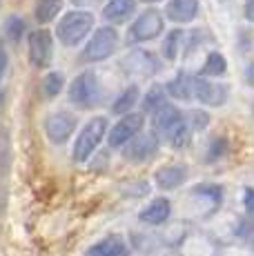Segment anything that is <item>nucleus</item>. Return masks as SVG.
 I'll list each match as a JSON object with an SVG mask.
<instances>
[{
	"label": "nucleus",
	"mask_w": 254,
	"mask_h": 256,
	"mask_svg": "<svg viewBox=\"0 0 254 256\" xmlns=\"http://www.w3.org/2000/svg\"><path fill=\"white\" fill-rule=\"evenodd\" d=\"M92 29H94V14L85 9H74L58 20L56 36L65 47H78L92 34Z\"/></svg>",
	"instance_id": "1"
},
{
	"label": "nucleus",
	"mask_w": 254,
	"mask_h": 256,
	"mask_svg": "<svg viewBox=\"0 0 254 256\" xmlns=\"http://www.w3.org/2000/svg\"><path fill=\"white\" fill-rule=\"evenodd\" d=\"M165 29V18L158 9H145L127 29L125 42L127 45H143L154 38H158Z\"/></svg>",
	"instance_id": "2"
},
{
	"label": "nucleus",
	"mask_w": 254,
	"mask_h": 256,
	"mask_svg": "<svg viewBox=\"0 0 254 256\" xmlns=\"http://www.w3.org/2000/svg\"><path fill=\"white\" fill-rule=\"evenodd\" d=\"M72 105L80 107V110H92V107L98 105L100 100V82L92 70L80 72L74 80L70 82V90H67Z\"/></svg>",
	"instance_id": "3"
},
{
	"label": "nucleus",
	"mask_w": 254,
	"mask_h": 256,
	"mask_svg": "<svg viewBox=\"0 0 254 256\" xmlns=\"http://www.w3.org/2000/svg\"><path fill=\"white\" fill-rule=\"evenodd\" d=\"M116 49H118V32L114 27H98L92 38L87 40L85 49L80 54L82 62H102L110 56H114Z\"/></svg>",
	"instance_id": "4"
},
{
	"label": "nucleus",
	"mask_w": 254,
	"mask_h": 256,
	"mask_svg": "<svg viewBox=\"0 0 254 256\" xmlns=\"http://www.w3.org/2000/svg\"><path fill=\"white\" fill-rule=\"evenodd\" d=\"M107 136V118L96 116L82 127V132L78 134L74 142V160L76 163H85L92 154L96 152V147L100 145V140Z\"/></svg>",
	"instance_id": "5"
},
{
	"label": "nucleus",
	"mask_w": 254,
	"mask_h": 256,
	"mask_svg": "<svg viewBox=\"0 0 254 256\" xmlns=\"http://www.w3.org/2000/svg\"><path fill=\"white\" fill-rule=\"evenodd\" d=\"M120 70L132 78L154 76V74L160 72V60L152 52H148V49H132L120 60Z\"/></svg>",
	"instance_id": "6"
},
{
	"label": "nucleus",
	"mask_w": 254,
	"mask_h": 256,
	"mask_svg": "<svg viewBox=\"0 0 254 256\" xmlns=\"http://www.w3.org/2000/svg\"><path fill=\"white\" fill-rule=\"evenodd\" d=\"M29 42V62L36 70H45L52 65L54 58V36L50 29H34L27 38Z\"/></svg>",
	"instance_id": "7"
},
{
	"label": "nucleus",
	"mask_w": 254,
	"mask_h": 256,
	"mask_svg": "<svg viewBox=\"0 0 254 256\" xmlns=\"http://www.w3.org/2000/svg\"><path fill=\"white\" fill-rule=\"evenodd\" d=\"M78 127V118L72 112H54L45 118V136L54 145H62L72 138Z\"/></svg>",
	"instance_id": "8"
},
{
	"label": "nucleus",
	"mask_w": 254,
	"mask_h": 256,
	"mask_svg": "<svg viewBox=\"0 0 254 256\" xmlns=\"http://www.w3.org/2000/svg\"><path fill=\"white\" fill-rule=\"evenodd\" d=\"M143 125H145L143 114H134V112H132V114L120 116V120L116 122L110 130V134H107L110 147H125L132 138H136V136L143 132Z\"/></svg>",
	"instance_id": "9"
},
{
	"label": "nucleus",
	"mask_w": 254,
	"mask_h": 256,
	"mask_svg": "<svg viewBox=\"0 0 254 256\" xmlns=\"http://www.w3.org/2000/svg\"><path fill=\"white\" fill-rule=\"evenodd\" d=\"M156 152H158V134L156 132H150V134L140 132L136 138H132L125 145L123 156L130 163H145V160L154 158Z\"/></svg>",
	"instance_id": "10"
},
{
	"label": "nucleus",
	"mask_w": 254,
	"mask_h": 256,
	"mask_svg": "<svg viewBox=\"0 0 254 256\" xmlns=\"http://www.w3.org/2000/svg\"><path fill=\"white\" fill-rule=\"evenodd\" d=\"M194 100L210 107H221L228 100V87L221 82L205 80L203 76H194Z\"/></svg>",
	"instance_id": "11"
},
{
	"label": "nucleus",
	"mask_w": 254,
	"mask_h": 256,
	"mask_svg": "<svg viewBox=\"0 0 254 256\" xmlns=\"http://www.w3.org/2000/svg\"><path fill=\"white\" fill-rule=\"evenodd\" d=\"M198 9H201L198 0H170L165 7V18L176 24H185L198 16Z\"/></svg>",
	"instance_id": "12"
},
{
	"label": "nucleus",
	"mask_w": 254,
	"mask_h": 256,
	"mask_svg": "<svg viewBox=\"0 0 254 256\" xmlns=\"http://www.w3.org/2000/svg\"><path fill=\"white\" fill-rule=\"evenodd\" d=\"M183 114H180V110L176 105H170V102H165V105H160L158 110L152 114V130L156 134H168L172 127H176L180 120H183Z\"/></svg>",
	"instance_id": "13"
},
{
	"label": "nucleus",
	"mask_w": 254,
	"mask_h": 256,
	"mask_svg": "<svg viewBox=\"0 0 254 256\" xmlns=\"http://www.w3.org/2000/svg\"><path fill=\"white\" fill-rule=\"evenodd\" d=\"M85 256H130V245L123 236H107L85 252Z\"/></svg>",
	"instance_id": "14"
},
{
	"label": "nucleus",
	"mask_w": 254,
	"mask_h": 256,
	"mask_svg": "<svg viewBox=\"0 0 254 256\" xmlns=\"http://www.w3.org/2000/svg\"><path fill=\"white\" fill-rule=\"evenodd\" d=\"M136 12V0H107L102 7V18L112 24H120Z\"/></svg>",
	"instance_id": "15"
},
{
	"label": "nucleus",
	"mask_w": 254,
	"mask_h": 256,
	"mask_svg": "<svg viewBox=\"0 0 254 256\" xmlns=\"http://www.w3.org/2000/svg\"><path fill=\"white\" fill-rule=\"evenodd\" d=\"M185 178H188V170L183 165H165L154 174V180L160 190H176L185 183Z\"/></svg>",
	"instance_id": "16"
},
{
	"label": "nucleus",
	"mask_w": 254,
	"mask_h": 256,
	"mask_svg": "<svg viewBox=\"0 0 254 256\" xmlns=\"http://www.w3.org/2000/svg\"><path fill=\"white\" fill-rule=\"evenodd\" d=\"M165 90L172 98H178V100H194V76H188L185 72L176 74V78L165 85Z\"/></svg>",
	"instance_id": "17"
},
{
	"label": "nucleus",
	"mask_w": 254,
	"mask_h": 256,
	"mask_svg": "<svg viewBox=\"0 0 254 256\" xmlns=\"http://www.w3.org/2000/svg\"><path fill=\"white\" fill-rule=\"evenodd\" d=\"M170 212H172V205L168 198H156L140 212V220L150 225H160L163 220L170 218Z\"/></svg>",
	"instance_id": "18"
},
{
	"label": "nucleus",
	"mask_w": 254,
	"mask_h": 256,
	"mask_svg": "<svg viewBox=\"0 0 254 256\" xmlns=\"http://www.w3.org/2000/svg\"><path fill=\"white\" fill-rule=\"evenodd\" d=\"M138 98H140L138 85H130L125 92H120V96L114 100V105H112V112H114L116 116L132 114V107L138 102Z\"/></svg>",
	"instance_id": "19"
},
{
	"label": "nucleus",
	"mask_w": 254,
	"mask_h": 256,
	"mask_svg": "<svg viewBox=\"0 0 254 256\" xmlns=\"http://www.w3.org/2000/svg\"><path fill=\"white\" fill-rule=\"evenodd\" d=\"M60 12H62V0H36V7H34L36 22L40 24L52 22Z\"/></svg>",
	"instance_id": "20"
},
{
	"label": "nucleus",
	"mask_w": 254,
	"mask_h": 256,
	"mask_svg": "<svg viewBox=\"0 0 254 256\" xmlns=\"http://www.w3.org/2000/svg\"><path fill=\"white\" fill-rule=\"evenodd\" d=\"M192 127H190V122L185 120H180L176 127H172V130L165 134V138H168V142L172 147H176V150H183V147H188L190 145V140H192Z\"/></svg>",
	"instance_id": "21"
},
{
	"label": "nucleus",
	"mask_w": 254,
	"mask_h": 256,
	"mask_svg": "<svg viewBox=\"0 0 254 256\" xmlns=\"http://www.w3.org/2000/svg\"><path fill=\"white\" fill-rule=\"evenodd\" d=\"M228 72V62H226V56L218 52H210L208 58H205V65L201 67V76H212V78H218Z\"/></svg>",
	"instance_id": "22"
},
{
	"label": "nucleus",
	"mask_w": 254,
	"mask_h": 256,
	"mask_svg": "<svg viewBox=\"0 0 254 256\" xmlns=\"http://www.w3.org/2000/svg\"><path fill=\"white\" fill-rule=\"evenodd\" d=\"M62 87H65V76L60 72H50L42 78V96L50 98V100L62 92Z\"/></svg>",
	"instance_id": "23"
},
{
	"label": "nucleus",
	"mask_w": 254,
	"mask_h": 256,
	"mask_svg": "<svg viewBox=\"0 0 254 256\" xmlns=\"http://www.w3.org/2000/svg\"><path fill=\"white\" fill-rule=\"evenodd\" d=\"M25 29L27 24L20 16H7V20H4V36H7V40L18 45L22 40V36H25Z\"/></svg>",
	"instance_id": "24"
},
{
	"label": "nucleus",
	"mask_w": 254,
	"mask_h": 256,
	"mask_svg": "<svg viewBox=\"0 0 254 256\" xmlns=\"http://www.w3.org/2000/svg\"><path fill=\"white\" fill-rule=\"evenodd\" d=\"M165 94H168V90H165L163 85H152L143 98V110L150 112V114H154L160 105H165Z\"/></svg>",
	"instance_id": "25"
},
{
	"label": "nucleus",
	"mask_w": 254,
	"mask_h": 256,
	"mask_svg": "<svg viewBox=\"0 0 254 256\" xmlns=\"http://www.w3.org/2000/svg\"><path fill=\"white\" fill-rule=\"evenodd\" d=\"M180 45H183V32H180V29H172L163 40V56L168 58V60H176Z\"/></svg>",
	"instance_id": "26"
},
{
	"label": "nucleus",
	"mask_w": 254,
	"mask_h": 256,
	"mask_svg": "<svg viewBox=\"0 0 254 256\" xmlns=\"http://www.w3.org/2000/svg\"><path fill=\"white\" fill-rule=\"evenodd\" d=\"M228 150H230L228 138L218 136V138H214L212 142H210V147H208V156H205V158H208L210 163H212V160H218V158H223V156L228 154Z\"/></svg>",
	"instance_id": "27"
},
{
	"label": "nucleus",
	"mask_w": 254,
	"mask_h": 256,
	"mask_svg": "<svg viewBox=\"0 0 254 256\" xmlns=\"http://www.w3.org/2000/svg\"><path fill=\"white\" fill-rule=\"evenodd\" d=\"M185 120L190 122V127L192 130H205L208 127V122H210V116L205 114V112H201V110H194V112H190V116L185 118Z\"/></svg>",
	"instance_id": "28"
},
{
	"label": "nucleus",
	"mask_w": 254,
	"mask_h": 256,
	"mask_svg": "<svg viewBox=\"0 0 254 256\" xmlns=\"http://www.w3.org/2000/svg\"><path fill=\"white\" fill-rule=\"evenodd\" d=\"M194 194H203V196H208V198H212L214 203H218L221 200V194H223V190L218 185H198L196 190H194Z\"/></svg>",
	"instance_id": "29"
},
{
	"label": "nucleus",
	"mask_w": 254,
	"mask_h": 256,
	"mask_svg": "<svg viewBox=\"0 0 254 256\" xmlns=\"http://www.w3.org/2000/svg\"><path fill=\"white\" fill-rule=\"evenodd\" d=\"M203 38H208V34H205L203 29H196V32H192V34H190V40H188V47H185V52H188V54L196 52V49L203 45Z\"/></svg>",
	"instance_id": "30"
},
{
	"label": "nucleus",
	"mask_w": 254,
	"mask_h": 256,
	"mask_svg": "<svg viewBox=\"0 0 254 256\" xmlns=\"http://www.w3.org/2000/svg\"><path fill=\"white\" fill-rule=\"evenodd\" d=\"M243 205H246V212L254 218V190L252 187H246L243 192Z\"/></svg>",
	"instance_id": "31"
},
{
	"label": "nucleus",
	"mask_w": 254,
	"mask_h": 256,
	"mask_svg": "<svg viewBox=\"0 0 254 256\" xmlns=\"http://www.w3.org/2000/svg\"><path fill=\"white\" fill-rule=\"evenodd\" d=\"M243 16H246V20L254 22V0H246V4H243Z\"/></svg>",
	"instance_id": "32"
},
{
	"label": "nucleus",
	"mask_w": 254,
	"mask_h": 256,
	"mask_svg": "<svg viewBox=\"0 0 254 256\" xmlns=\"http://www.w3.org/2000/svg\"><path fill=\"white\" fill-rule=\"evenodd\" d=\"M102 0H72V4H76V7L80 9H90V7H96V4H100Z\"/></svg>",
	"instance_id": "33"
},
{
	"label": "nucleus",
	"mask_w": 254,
	"mask_h": 256,
	"mask_svg": "<svg viewBox=\"0 0 254 256\" xmlns=\"http://www.w3.org/2000/svg\"><path fill=\"white\" fill-rule=\"evenodd\" d=\"M7 65H9L7 52H4V49L0 47V78H2V76H4V72H7Z\"/></svg>",
	"instance_id": "34"
},
{
	"label": "nucleus",
	"mask_w": 254,
	"mask_h": 256,
	"mask_svg": "<svg viewBox=\"0 0 254 256\" xmlns=\"http://www.w3.org/2000/svg\"><path fill=\"white\" fill-rule=\"evenodd\" d=\"M246 82L250 87H254V60H250L246 67Z\"/></svg>",
	"instance_id": "35"
},
{
	"label": "nucleus",
	"mask_w": 254,
	"mask_h": 256,
	"mask_svg": "<svg viewBox=\"0 0 254 256\" xmlns=\"http://www.w3.org/2000/svg\"><path fill=\"white\" fill-rule=\"evenodd\" d=\"M143 2H150V4H152V2H160V0H143Z\"/></svg>",
	"instance_id": "36"
},
{
	"label": "nucleus",
	"mask_w": 254,
	"mask_h": 256,
	"mask_svg": "<svg viewBox=\"0 0 254 256\" xmlns=\"http://www.w3.org/2000/svg\"><path fill=\"white\" fill-rule=\"evenodd\" d=\"M252 112H254V105H252Z\"/></svg>",
	"instance_id": "37"
},
{
	"label": "nucleus",
	"mask_w": 254,
	"mask_h": 256,
	"mask_svg": "<svg viewBox=\"0 0 254 256\" xmlns=\"http://www.w3.org/2000/svg\"><path fill=\"white\" fill-rule=\"evenodd\" d=\"M0 98H2V96H0Z\"/></svg>",
	"instance_id": "38"
}]
</instances>
